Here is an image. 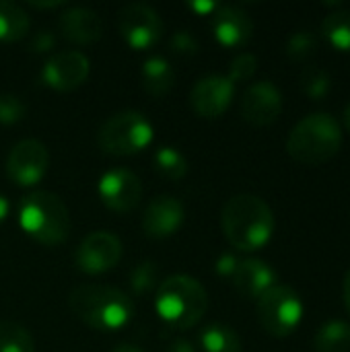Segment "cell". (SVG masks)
<instances>
[{
    "label": "cell",
    "mask_w": 350,
    "mask_h": 352,
    "mask_svg": "<svg viewBox=\"0 0 350 352\" xmlns=\"http://www.w3.org/2000/svg\"><path fill=\"white\" fill-rule=\"evenodd\" d=\"M221 227L227 241L239 252H258L274 235V212L256 194H235L221 210Z\"/></svg>",
    "instance_id": "obj_1"
},
{
    "label": "cell",
    "mask_w": 350,
    "mask_h": 352,
    "mask_svg": "<svg viewBox=\"0 0 350 352\" xmlns=\"http://www.w3.org/2000/svg\"><path fill=\"white\" fill-rule=\"evenodd\" d=\"M68 305L85 326L99 332L122 330L134 316L132 297L109 285H80L68 295Z\"/></svg>",
    "instance_id": "obj_2"
},
{
    "label": "cell",
    "mask_w": 350,
    "mask_h": 352,
    "mask_svg": "<svg viewBox=\"0 0 350 352\" xmlns=\"http://www.w3.org/2000/svg\"><path fill=\"white\" fill-rule=\"evenodd\" d=\"M342 148L340 122L328 111H316L299 120L287 136V153L303 165H324Z\"/></svg>",
    "instance_id": "obj_3"
},
{
    "label": "cell",
    "mask_w": 350,
    "mask_h": 352,
    "mask_svg": "<svg viewBox=\"0 0 350 352\" xmlns=\"http://www.w3.org/2000/svg\"><path fill=\"white\" fill-rule=\"evenodd\" d=\"M157 316L173 330L194 328L208 309V293L190 274H173L155 291Z\"/></svg>",
    "instance_id": "obj_4"
},
{
    "label": "cell",
    "mask_w": 350,
    "mask_h": 352,
    "mask_svg": "<svg viewBox=\"0 0 350 352\" xmlns=\"http://www.w3.org/2000/svg\"><path fill=\"white\" fill-rule=\"evenodd\" d=\"M19 225L43 245H60L70 235V212L60 196L39 190L27 194L19 204Z\"/></svg>",
    "instance_id": "obj_5"
},
{
    "label": "cell",
    "mask_w": 350,
    "mask_h": 352,
    "mask_svg": "<svg viewBox=\"0 0 350 352\" xmlns=\"http://www.w3.org/2000/svg\"><path fill=\"white\" fill-rule=\"evenodd\" d=\"M153 134L155 128L144 113L126 109L103 122L97 134V142L107 155L128 157L144 151L153 142Z\"/></svg>",
    "instance_id": "obj_6"
},
{
    "label": "cell",
    "mask_w": 350,
    "mask_h": 352,
    "mask_svg": "<svg viewBox=\"0 0 350 352\" xmlns=\"http://www.w3.org/2000/svg\"><path fill=\"white\" fill-rule=\"evenodd\" d=\"M256 303L260 326L274 338L291 336L303 320V301L287 285H274Z\"/></svg>",
    "instance_id": "obj_7"
},
{
    "label": "cell",
    "mask_w": 350,
    "mask_h": 352,
    "mask_svg": "<svg viewBox=\"0 0 350 352\" xmlns=\"http://www.w3.org/2000/svg\"><path fill=\"white\" fill-rule=\"evenodd\" d=\"M118 31L132 50H149L163 35L161 14L144 2H130L118 10Z\"/></svg>",
    "instance_id": "obj_8"
},
{
    "label": "cell",
    "mask_w": 350,
    "mask_h": 352,
    "mask_svg": "<svg viewBox=\"0 0 350 352\" xmlns=\"http://www.w3.org/2000/svg\"><path fill=\"white\" fill-rule=\"evenodd\" d=\"M50 165V151L37 138L19 140L6 157V175L21 188L35 186L43 179Z\"/></svg>",
    "instance_id": "obj_9"
},
{
    "label": "cell",
    "mask_w": 350,
    "mask_h": 352,
    "mask_svg": "<svg viewBox=\"0 0 350 352\" xmlns=\"http://www.w3.org/2000/svg\"><path fill=\"white\" fill-rule=\"evenodd\" d=\"M122 260V241L109 231L89 233L76 248L74 262L85 274H103Z\"/></svg>",
    "instance_id": "obj_10"
},
{
    "label": "cell",
    "mask_w": 350,
    "mask_h": 352,
    "mask_svg": "<svg viewBox=\"0 0 350 352\" xmlns=\"http://www.w3.org/2000/svg\"><path fill=\"white\" fill-rule=\"evenodd\" d=\"M97 192L101 202L113 210V212H130L140 204L142 198V182L140 177L126 169V167H116L105 171L99 177Z\"/></svg>",
    "instance_id": "obj_11"
},
{
    "label": "cell",
    "mask_w": 350,
    "mask_h": 352,
    "mask_svg": "<svg viewBox=\"0 0 350 352\" xmlns=\"http://www.w3.org/2000/svg\"><path fill=\"white\" fill-rule=\"evenodd\" d=\"M91 70L89 58L78 50H62L50 56L43 64L41 78L50 89L56 91H74L78 89Z\"/></svg>",
    "instance_id": "obj_12"
},
{
    "label": "cell",
    "mask_w": 350,
    "mask_h": 352,
    "mask_svg": "<svg viewBox=\"0 0 350 352\" xmlns=\"http://www.w3.org/2000/svg\"><path fill=\"white\" fill-rule=\"evenodd\" d=\"M283 113V93L272 80L252 82L241 97V116L252 126H270Z\"/></svg>",
    "instance_id": "obj_13"
},
{
    "label": "cell",
    "mask_w": 350,
    "mask_h": 352,
    "mask_svg": "<svg viewBox=\"0 0 350 352\" xmlns=\"http://www.w3.org/2000/svg\"><path fill=\"white\" fill-rule=\"evenodd\" d=\"M233 95L235 85L229 80L227 74H208L192 87L190 103L198 116L215 120L229 109Z\"/></svg>",
    "instance_id": "obj_14"
},
{
    "label": "cell",
    "mask_w": 350,
    "mask_h": 352,
    "mask_svg": "<svg viewBox=\"0 0 350 352\" xmlns=\"http://www.w3.org/2000/svg\"><path fill=\"white\" fill-rule=\"evenodd\" d=\"M186 221V208L175 196H157L151 200L142 214V229L153 239L175 235Z\"/></svg>",
    "instance_id": "obj_15"
},
{
    "label": "cell",
    "mask_w": 350,
    "mask_h": 352,
    "mask_svg": "<svg viewBox=\"0 0 350 352\" xmlns=\"http://www.w3.org/2000/svg\"><path fill=\"white\" fill-rule=\"evenodd\" d=\"M212 16V33L225 47H241L252 39L254 23L250 14L233 4H219Z\"/></svg>",
    "instance_id": "obj_16"
},
{
    "label": "cell",
    "mask_w": 350,
    "mask_h": 352,
    "mask_svg": "<svg viewBox=\"0 0 350 352\" xmlns=\"http://www.w3.org/2000/svg\"><path fill=\"white\" fill-rule=\"evenodd\" d=\"M231 280L239 295L258 301L266 291H270L276 285V272L264 260L248 258V260H239V266Z\"/></svg>",
    "instance_id": "obj_17"
},
{
    "label": "cell",
    "mask_w": 350,
    "mask_h": 352,
    "mask_svg": "<svg viewBox=\"0 0 350 352\" xmlns=\"http://www.w3.org/2000/svg\"><path fill=\"white\" fill-rule=\"evenodd\" d=\"M60 31L74 43H93L103 35V21L93 8L70 6L60 14Z\"/></svg>",
    "instance_id": "obj_18"
},
{
    "label": "cell",
    "mask_w": 350,
    "mask_h": 352,
    "mask_svg": "<svg viewBox=\"0 0 350 352\" xmlns=\"http://www.w3.org/2000/svg\"><path fill=\"white\" fill-rule=\"evenodd\" d=\"M142 87L153 97L167 95L175 85V70L171 62L163 56H149L142 62Z\"/></svg>",
    "instance_id": "obj_19"
},
{
    "label": "cell",
    "mask_w": 350,
    "mask_h": 352,
    "mask_svg": "<svg viewBox=\"0 0 350 352\" xmlns=\"http://www.w3.org/2000/svg\"><path fill=\"white\" fill-rule=\"evenodd\" d=\"M316 352H350V324L330 320L322 324L314 338Z\"/></svg>",
    "instance_id": "obj_20"
},
{
    "label": "cell",
    "mask_w": 350,
    "mask_h": 352,
    "mask_svg": "<svg viewBox=\"0 0 350 352\" xmlns=\"http://www.w3.org/2000/svg\"><path fill=\"white\" fill-rule=\"evenodd\" d=\"M27 10L10 0H0V41H17L29 31Z\"/></svg>",
    "instance_id": "obj_21"
},
{
    "label": "cell",
    "mask_w": 350,
    "mask_h": 352,
    "mask_svg": "<svg viewBox=\"0 0 350 352\" xmlns=\"http://www.w3.org/2000/svg\"><path fill=\"white\" fill-rule=\"evenodd\" d=\"M200 346L204 352H241L239 334L227 324H210L200 332Z\"/></svg>",
    "instance_id": "obj_22"
},
{
    "label": "cell",
    "mask_w": 350,
    "mask_h": 352,
    "mask_svg": "<svg viewBox=\"0 0 350 352\" xmlns=\"http://www.w3.org/2000/svg\"><path fill=\"white\" fill-rule=\"evenodd\" d=\"M324 39L338 52H350V10L338 8L336 12L326 14L322 23Z\"/></svg>",
    "instance_id": "obj_23"
},
{
    "label": "cell",
    "mask_w": 350,
    "mask_h": 352,
    "mask_svg": "<svg viewBox=\"0 0 350 352\" xmlns=\"http://www.w3.org/2000/svg\"><path fill=\"white\" fill-rule=\"evenodd\" d=\"M153 161H155V169L159 171V175H163L169 182H179L182 177L188 175V159L175 146L157 148Z\"/></svg>",
    "instance_id": "obj_24"
},
{
    "label": "cell",
    "mask_w": 350,
    "mask_h": 352,
    "mask_svg": "<svg viewBox=\"0 0 350 352\" xmlns=\"http://www.w3.org/2000/svg\"><path fill=\"white\" fill-rule=\"evenodd\" d=\"M0 352H35L33 336L19 322H0Z\"/></svg>",
    "instance_id": "obj_25"
},
{
    "label": "cell",
    "mask_w": 350,
    "mask_h": 352,
    "mask_svg": "<svg viewBox=\"0 0 350 352\" xmlns=\"http://www.w3.org/2000/svg\"><path fill=\"white\" fill-rule=\"evenodd\" d=\"M299 80H301V91H303L307 97H311L314 101L324 99V97L330 93V89H332V78H330V74H328L326 70L314 66V64H309V66L303 68Z\"/></svg>",
    "instance_id": "obj_26"
},
{
    "label": "cell",
    "mask_w": 350,
    "mask_h": 352,
    "mask_svg": "<svg viewBox=\"0 0 350 352\" xmlns=\"http://www.w3.org/2000/svg\"><path fill=\"white\" fill-rule=\"evenodd\" d=\"M318 52V37L311 31H295L287 39V56L293 62H307Z\"/></svg>",
    "instance_id": "obj_27"
},
{
    "label": "cell",
    "mask_w": 350,
    "mask_h": 352,
    "mask_svg": "<svg viewBox=\"0 0 350 352\" xmlns=\"http://www.w3.org/2000/svg\"><path fill=\"white\" fill-rule=\"evenodd\" d=\"M157 280H159V268L151 260L136 264L130 272V287L136 295H146V293L155 291Z\"/></svg>",
    "instance_id": "obj_28"
},
{
    "label": "cell",
    "mask_w": 350,
    "mask_h": 352,
    "mask_svg": "<svg viewBox=\"0 0 350 352\" xmlns=\"http://www.w3.org/2000/svg\"><path fill=\"white\" fill-rule=\"evenodd\" d=\"M27 116L25 101L14 93H0V124H17Z\"/></svg>",
    "instance_id": "obj_29"
},
{
    "label": "cell",
    "mask_w": 350,
    "mask_h": 352,
    "mask_svg": "<svg viewBox=\"0 0 350 352\" xmlns=\"http://www.w3.org/2000/svg\"><path fill=\"white\" fill-rule=\"evenodd\" d=\"M258 70V58L250 52H243L239 56L233 58L231 66H229V80L235 85V82H243V80H250Z\"/></svg>",
    "instance_id": "obj_30"
},
{
    "label": "cell",
    "mask_w": 350,
    "mask_h": 352,
    "mask_svg": "<svg viewBox=\"0 0 350 352\" xmlns=\"http://www.w3.org/2000/svg\"><path fill=\"white\" fill-rule=\"evenodd\" d=\"M171 50L175 54H184V56H194L198 52V41L196 37L188 31V29H179L171 35Z\"/></svg>",
    "instance_id": "obj_31"
},
{
    "label": "cell",
    "mask_w": 350,
    "mask_h": 352,
    "mask_svg": "<svg viewBox=\"0 0 350 352\" xmlns=\"http://www.w3.org/2000/svg\"><path fill=\"white\" fill-rule=\"evenodd\" d=\"M239 266V258L233 254H221L215 262V272L223 278H233L235 270Z\"/></svg>",
    "instance_id": "obj_32"
},
{
    "label": "cell",
    "mask_w": 350,
    "mask_h": 352,
    "mask_svg": "<svg viewBox=\"0 0 350 352\" xmlns=\"http://www.w3.org/2000/svg\"><path fill=\"white\" fill-rule=\"evenodd\" d=\"M56 45V35L47 29H41L33 35L31 39V52H37V54H43V52H50L52 47Z\"/></svg>",
    "instance_id": "obj_33"
},
{
    "label": "cell",
    "mask_w": 350,
    "mask_h": 352,
    "mask_svg": "<svg viewBox=\"0 0 350 352\" xmlns=\"http://www.w3.org/2000/svg\"><path fill=\"white\" fill-rule=\"evenodd\" d=\"M190 8L192 10H196V12H200V14H212L217 8H219V2H190Z\"/></svg>",
    "instance_id": "obj_34"
},
{
    "label": "cell",
    "mask_w": 350,
    "mask_h": 352,
    "mask_svg": "<svg viewBox=\"0 0 350 352\" xmlns=\"http://www.w3.org/2000/svg\"><path fill=\"white\" fill-rule=\"evenodd\" d=\"M165 352H196V346H194L190 340L179 338V340H173V342L167 346V351Z\"/></svg>",
    "instance_id": "obj_35"
},
{
    "label": "cell",
    "mask_w": 350,
    "mask_h": 352,
    "mask_svg": "<svg viewBox=\"0 0 350 352\" xmlns=\"http://www.w3.org/2000/svg\"><path fill=\"white\" fill-rule=\"evenodd\" d=\"M342 295H344V305H347V311L350 314V270L344 276V283H342Z\"/></svg>",
    "instance_id": "obj_36"
},
{
    "label": "cell",
    "mask_w": 350,
    "mask_h": 352,
    "mask_svg": "<svg viewBox=\"0 0 350 352\" xmlns=\"http://www.w3.org/2000/svg\"><path fill=\"white\" fill-rule=\"evenodd\" d=\"M8 210H10V204H8V200L0 194V225L6 221V217H8Z\"/></svg>",
    "instance_id": "obj_37"
},
{
    "label": "cell",
    "mask_w": 350,
    "mask_h": 352,
    "mask_svg": "<svg viewBox=\"0 0 350 352\" xmlns=\"http://www.w3.org/2000/svg\"><path fill=\"white\" fill-rule=\"evenodd\" d=\"M111 352H142L138 346H134V344H120V346H116Z\"/></svg>",
    "instance_id": "obj_38"
},
{
    "label": "cell",
    "mask_w": 350,
    "mask_h": 352,
    "mask_svg": "<svg viewBox=\"0 0 350 352\" xmlns=\"http://www.w3.org/2000/svg\"><path fill=\"white\" fill-rule=\"evenodd\" d=\"M31 4H33V6H43V8H47V6H52V8H54V6H60L62 2H35V0H33Z\"/></svg>",
    "instance_id": "obj_39"
},
{
    "label": "cell",
    "mask_w": 350,
    "mask_h": 352,
    "mask_svg": "<svg viewBox=\"0 0 350 352\" xmlns=\"http://www.w3.org/2000/svg\"><path fill=\"white\" fill-rule=\"evenodd\" d=\"M342 120H344V126H347V130L350 132V103L347 105V109H344V116H342Z\"/></svg>",
    "instance_id": "obj_40"
}]
</instances>
